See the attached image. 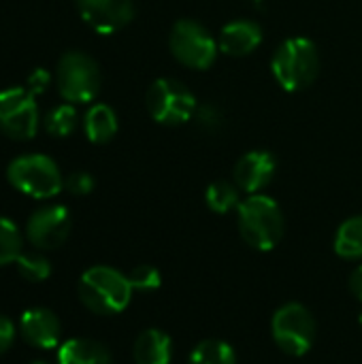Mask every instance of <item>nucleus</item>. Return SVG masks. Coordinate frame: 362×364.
I'll use <instances>...</instances> for the list:
<instances>
[{
    "label": "nucleus",
    "mask_w": 362,
    "mask_h": 364,
    "mask_svg": "<svg viewBox=\"0 0 362 364\" xmlns=\"http://www.w3.org/2000/svg\"><path fill=\"white\" fill-rule=\"evenodd\" d=\"M237 222L243 241L258 252L275 250L286 228L277 200L267 194H250L241 200L237 207Z\"/></svg>",
    "instance_id": "nucleus-1"
},
{
    "label": "nucleus",
    "mask_w": 362,
    "mask_h": 364,
    "mask_svg": "<svg viewBox=\"0 0 362 364\" xmlns=\"http://www.w3.org/2000/svg\"><path fill=\"white\" fill-rule=\"evenodd\" d=\"M271 70L286 92L307 90L320 75V53L316 43L303 36L286 38L271 60Z\"/></svg>",
    "instance_id": "nucleus-2"
},
{
    "label": "nucleus",
    "mask_w": 362,
    "mask_h": 364,
    "mask_svg": "<svg viewBox=\"0 0 362 364\" xmlns=\"http://www.w3.org/2000/svg\"><path fill=\"white\" fill-rule=\"evenodd\" d=\"M81 303L98 316H113L128 307L132 286L128 275L111 267H92L79 279Z\"/></svg>",
    "instance_id": "nucleus-3"
},
{
    "label": "nucleus",
    "mask_w": 362,
    "mask_h": 364,
    "mask_svg": "<svg viewBox=\"0 0 362 364\" xmlns=\"http://www.w3.org/2000/svg\"><path fill=\"white\" fill-rule=\"evenodd\" d=\"M147 113L162 126H181L196 113L194 94L177 79H156L145 94Z\"/></svg>",
    "instance_id": "nucleus-4"
},
{
    "label": "nucleus",
    "mask_w": 362,
    "mask_h": 364,
    "mask_svg": "<svg viewBox=\"0 0 362 364\" xmlns=\"http://www.w3.org/2000/svg\"><path fill=\"white\" fill-rule=\"evenodd\" d=\"M6 177L15 190L32 198H51L64 186L58 164L49 156H43V154L15 158L9 164Z\"/></svg>",
    "instance_id": "nucleus-5"
},
{
    "label": "nucleus",
    "mask_w": 362,
    "mask_h": 364,
    "mask_svg": "<svg viewBox=\"0 0 362 364\" xmlns=\"http://www.w3.org/2000/svg\"><path fill=\"white\" fill-rule=\"evenodd\" d=\"M271 335L275 346L288 356H305L316 341V320L307 307L299 303L282 305L271 320Z\"/></svg>",
    "instance_id": "nucleus-6"
},
{
    "label": "nucleus",
    "mask_w": 362,
    "mask_h": 364,
    "mask_svg": "<svg viewBox=\"0 0 362 364\" xmlns=\"http://www.w3.org/2000/svg\"><path fill=\"white\" fill-rule=\"evenodd\" d=\"M169 47L177 62L194 70H207L220 51L218 38H213V34L194 19L175 21L169 34Z\"/></svg>",
    "instance_id": "nucleus-7"
},
{
    "label": "nucleus",
    "mask_w": 362,
    "mask_h": 364,
    "mask_svg": "<svg viewBox=\"0 0 362 364\" xmlns=\"http://www.w3.org/2000/svg\"><path fill=\"white\" fill-rule=\"evenodd\" d=\"M55 83L64 100L92 102L100 92V68L92 55L68 51L58 62Z\"/></svg>",
    "instance_id": "nucleus-8"
},
{
    "label": "nucleus",
    "mask_w": 362,
    "mask_h": 364,
    "mask_svg": "<svg viewBox=\"0 0 362 364\" xmlns=\"http://www.w3.org/2000/svg\"><path fill=\"white\" fill-rule=\"evenodd\" d=\"M38 128V109L28 87L0 92V130L11 139H32Z\"/></svg>",
    "instance_id": "nucleus-9"
},
{
    "label": "nucleus",
    "mask_w": 362,
    "mask_h": 364,
    "mask_svg": "<svg viewBox=\"0 0 362 364\" xmlns=\"http://www.w3.org/2000/svg\"><path fill=\"white\" fill-rule=\"evenodd\" d=\"M70 235V213L62 205L36 209L26 224L28 241L43 252L58 250Z\"/></svg>",
    "instance_id": "nucleus-10"
},
{
    "label": "nucleus",
    "mask_w": 362,
    "mask_h": 364,
    "mask_svg": "<svg viewBox=\"0 0 362 364\" xmlns=\"http://www.w3.org/2000/svg\"><path fill=\"white\" fill-rule=\"evenodd\" d=\"M77 9L98 34H113L134 17V0H77Z\"/></svg>",
    "instance_id": "nucleus-11"
},
{
    "label": "nucleus",
    "mask_w": 362,
    "mask_h": 364,
    "mask_svg": "<svg viewBox=\"0 0 362 364\" xmlns=\"http://www.w3.org/2000/svg\"><path fill=\"white\" fill-rule=\"evenodd\" d=\"M21 339L38 350H55L62 337V324L51 309L34 307L21 314L19 318Z\"/></svg>",
    "instance_id": "nucleus-12"
},
{
    "label": "nucleus",
    "mask_w": 362,
    "mask_h": 364,
    "mask_svg": "<svg viewBox=\"0 0 362 364\" xmlns=\"http://www.w3.org/2000/svg\"><path fill=\"white\" fill-rule=\"evenodd\" d=\"M277 171V160L271 151L258 149V151H247L243 158L237 160L235 164V183L241 192L247 194H260L262 188H267Z\"/></svg>",
    "instance_id": "nucleus-13"
},
{
    "label": "nucleus",
    "mask_w": 362,
    "mask_h": 364,
    "mask_svg": "<svg viewBox=\"0 0 362 364\" xmlns=\"http://www.w3.org/2000/svg\"><path fill=\"white\" fill-rule=\"evenodd\" d=\"M262 43V28L258 21L252 19H235L228 21L218 36L220 51L226 55H247Z\"/></svg>",
    "instance_id": "nucleus-14"
},
{
    "label": "nucleus",
    "mask_w": 362,
    "mask_h": 364,
    "mask_svg": "<svg viewBox=\"0 0 362 364\" xmlns=\"http://www.w3.org/2000/svg\"><path fill=\"white\" fill-rule=\"evenodd\" d=\"M132 358L134 364H171L173 341L158 328L143 331L132 346Z\"/></svg>",
    "instance_id": "nucleus-15"
},
{
    "label": "nucleus",
    "mask_w": 362,
    "mask_h": 364,
    "mask_svg": "<svg viewBox=\"0 0 362 364\" xmlns=\"http://www.w3.org/2000/svg\"><path fill=\"white\" fill-rule=\"evenodd\" d=\"M58 364H111V354L94 339H68L58 348Z\"/></svg>",
    "instance_id": "nucleus-16"
},
{
    "label": "nucleus",
    "mask_w": 362,
    "mask_h": 364,
    "mask_svg": "<svg viewBox=\"0 0 362 364\" xmlns=\"http://www.w3.org/2000/svg\"><path fill=\"white\" fill-rule=\"evenodd\" d=\"M85 134L92 143H109L117 132V115L109 105H94L83 119Z\"/></svg>",
    "instance_id": "nucleus-17"
},
{
    "label": "nucleus",
    "mask_w": 362,
    "mask_h": 364,
    "mask_svg": "<svg viewBox=\"0 0 362 364\" xmlns=\"http://www.w3.org/2000/svg\"><path fill=\"white\" fill-rule=\"evenodd\" d=\"M335 252L346 260L362 258V215L346 220L335 235Z\"/></svg>",
    "instance_id": "nucleus-18"
},
{
    "label": "nucleus",
    "mask_w": 362,
    "mask_h": 364,
    "mask_svg": "<svg viewBox=\"0 0 362 364\" xmlns=\"http://www.w3.org/2000/svg\"><path fill=\"white\" fill-rule=\"evenodd\" d=\"M188 364H237V356L226 341L207 339L192 350Z\"/></svg>",
    "instance_id": "nucleus-19"
},
{
    "label": "nucleus",
    "mask_w": 362,
    "mask_h": 364,
    "mask_svg": "<svg viewBox=\"0 0 362 364\" xmlns=\"http://www.w3.org/2000/svg\"><path fill=\"white\" fill-rule=\"evenodd\" d=\"M239 192L241 190L237 188V183H230V181H213L207 188V192H205L207 207L213 213H230V211H237V207L241 203Z\"/></svg>",
    "instance_id": "nucleus-20"
},
{
    "label": "nucleus",
    "mask_w": 362,
    "mask_h": 364,
    "mask_svg": "<svg viewBox=\"0 0 362 364\" xmlns=\"http://www.w3.org/2000/svg\"><path fill=\"white\" fill-rule=\"evenodd\" d=\"M21 247H23V237L15 226V222L0 218V267L15 262L23 254Z\"/></svg>",
    "instance_id": "nucleus-21"
},
{
    "label": "nucleus",
    "mask_w": 362,
    "mask_h": 364,
    "mask_svg": "<svg viewBox=\"0 0 362 364\" xmlns=\"http://www.w3.org/2000/svg\"><path fill=\"white\" fill-rule=\"evenodd\" d=\"M77 128V111L70 105L51 109L45 117V130L51 136H68Z\"/></svg>",
    "instance_id": "nucleus-22"
},
{
    "label": "nucleus",
    "mask_w": 362,
    "mask_h": 364,
    "mask_svg": "<svg viewBox=\"0 0 362 364\" xmlns=\"http://www.w3.org/2000/svg\"><path fill=\"white\" fill-rule=\"evenodd\" d=\"M15 267H17V273L28 279V282H45L49 275H51V264L45 256L36 254V252H30V254H21L17 260H15Z\"/></svg>",
    "instance_id": "nucleus-23"
},
{
    "label": "nucleus",
    "mask_w": 362,
    "mask_h": 364,
    "mask_svg": "<svg viewBox=\"0 0 362 364\" xmlns=\"http://www.w3.org/2000/svg\"><path fill=\"white\" fill-rule=\"evenodd\" d=\"M128 279H130L132 290H141V292L158 290L160 284H162L160 271L156 267H149V264H141V267L132 269V273L128 275Z\"/></svg>",
    "instance_id": "nucleus-24"
},
{
    "label": "nucleus",
    "mask_w": 362,
    "mask_h": 364,
    "mask_svg": "<svg viewBox=\"0 0 362 364\" xmlns=\"http://www.w3.org/2000/svg\"><path fill=\"white\" fill-rule=\"evenodd\" d=\"M64 188L75 196H85L94 190V177L85 171H75L64 179Z\"/></svg>",
    "instance_id": "nucleus-25"
},
{
    "label": "nucleus",
    "mask_w": 362,
    "mask_h": 364,
    "mask_svg": "<svg viewBox=\"0 0 362 364\" xmlns=\"http://www.w3.org/2000/svg\"><path fill=\"white\" fill-rule=\"evenodd\" d=\"M194 119L198 122V126L207 132H213L222 126V113L211 107V105H205V107H196V113H194Z\"/></svg>",
    "instance_id": "nucleus-26"
},
{
    "label": "nucleus",
    "mask_w": 362,
    "mask_h": 364,
    "mask_svg": "<svg viewBox=\"0 0 362 364\" xmlns=\"http://www.w3.org/2000/svg\"><path fill=\"white\" fill-rule=\"evenodd\" d=\"M13 341H15V324L6 316H0V356L11 350Z\"/></svg>",
    "instance_id": "nucleus-27"
},
{
    "label": "nucleus",
    "mask_w": 362,
    "mask_h": 364,
    "mask_svg": "<svg viewBox=\"0 0 362 364\" xmlns=\"http://www.w3.org/2000/svg\"><path fill=\"white\" fill-rule=\"evenodd\" d=\"M47 83H49V75L45 73V70H34L32 75H30V79H28V90L32 92V94H38V92H43L45 87H47Z\"/></svg>",
    "instance_id": "nucleus-28"
},
{
    "label": "nucleus",
    "mask_w": 362,
    "mask_h": 364,
    "mask_svg": "<svg viewBox=\"0 0 362 364\" xmlns=\"http://www.w3.org/2000/svg\"><path fill=\"white\" fill-rule=\"evenodd\" d=\"M350 292L354 294V299H358L362 303V264L356 267L350 275Z\"/></svg>",
    "instance_id": "nucleus-29"
},
{
    "label": "nucleus",
    "mask_w": 362,
    "mask_h": 364,
    "mask_svg": "<svg viewBox=\"0 0 362 364\" xmlns=\"http://www.w3.org/2000/svg\"><path fill=\"white\" fill-rule=\"evenodd\" d=\"M250 2H254V4H260V0H250Z\"/></svg>",
    "instance_id": "nucleus-30"
},
{
    "label": "nucleus",
    "mask_w": 362,
    "mask_h": 364,
    "mask_svg": "<svg viewBox=\"0 0 362 364\" xmlns=\"http://www.w3.org/2000/svg\"><path fill=\"white\" fill-rule=\"evenodd\" d=\"M32 364H47V363H32Z\"/></svg>",
    "instance_id": "nucleus-31"
},
{
    "label": "nucleus",
    "mask_w": 362,
    "mask_h": 364,
    "mask_svg": "<svg viewBox=\"0 0 362 364\" xmlns=\"http://www.w3.org/2000/svg\"><path fill=\"white\" fill-rule=\"evenodd\" d=\"M361 326H362V314H361Z\"/></svg>",
    "instance_id": "nucleus-32"
}]
</instances>
